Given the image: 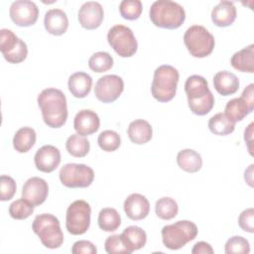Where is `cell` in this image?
<instances>
[{
	"label": "cell",
	"mask_w": 254,
	"mask_h": 254,
	"mask_svg": "<svg viewBox=\"0 0 254 254\" xmlns=\"http://www.w3.org/2000/svg\"><path fill=\"white\" fill-rule=\"evenodd\" d=\"M38 105L41 109L43 120L51 128H60L67 119L66 98L58 88H46L38 95Z\"/></svg>",
	"instance_id": "6da1fadb"
},
{
	"label": "cell",
	"mask_w": 254,
	"mask_h": 254,
	"mask_svg": "<svg viewBox=\"0 0 254 254\" xmlns=\"http://www.w3.org/2000/svg\"><path fill=\"white\" fill-rule=\"evenodd\" d=\"M185 91L190 111L198 116L207 114L214 105V96L207 80L197 74L190 75L185 82Z\"/></svg>",
	"instance_id": "7a4b0ae2"
},
{
	"label": "cell",
	"mask_w": 254,
	"mask_h": 254,
	"mask_svg": "<svg viewBox=\"0 0 254 254\" xmlns=\"http://www.w3.org/2000/svg\"><path fill=\"white\" fill-rule=\"evenodd\" d=\"M150 20L159 28L178 29L186 20V11L182 5L170 0L155 1L149 11Z\"/></svg>",
	"instance_id": "3957f363"
},
{
	"label": "cell",
	"mask_w": 254,
	"mask_h": 254,
	"mask_svg": "<svg viewBox=\"0 0 254 254\" xmlns=\"http://www.w3.org/2000/svg\"><path fill=\"white\" fill-rule=\"evenodd\" d=\"M180 73L176 67L170 64H162L154 71L151 85L153 97L160 102L171 101L177 92Z\"/></svg>",
	"instance_id": "277c9868"
},
{
	"label": "cell",
	"mask_w": 254,
	"mask_h": 254,
	"mask_svg": "<svg viewBox=\"0 0 254 254\" xmlns=\"http://www.w3.org/2000/svg\"><path fill=\"white\" fill-rule=\"evenodd\" d=\"M33 231L38 235L42 244L49 249H56L64 243V233L60 220L51 213H42L35 217Z\"/></svg>",
	"instance_id": "5b68a950"
},
{
	"label": "cell",
	"mask_w": 254,
	"mask_h": 254,
	"mask_svg": "<svg viewBox=\"0 0 254 254\" xmlns=\"http://www.w3.org/2000/svg\"><path fill=\"white\" fill-rule=\"evenodd\" d=\"M161 233L165 247L171 250H179L196 237L197 227L192 221L179 220L173 224L165 225Z\"/></svg>",
	"instance_id": "8992f818"
},
{
	"label": "cell",
	"mask_w": 254,
	"mask_h": 254,
	"mask_svg": "<svg viewBox=\"0 0 254 254\" xmlns=\"http://www.w3.org/2000/svg\"><path fill=\"white\" fill-rule=\"evenodd\" d=\"M184 43L190 56L201 59L212 53L215 40L213 35L203 26L192 25L186 31Z\"/></svg>",
	"instance_id": "52a82bcc"
},
{
	"label": "cell",
	"mask_w": 254,
	"mask_h": 254,
	"mask_svg": "<svg viewBox=\"0 0 254 254\" xmlns=\"http://www.w3.org/2000/svg\"><path fill=\"white\" fill-rule=\"evenodd\" d=\"M91 208L87 201L77 199L71 202L65 214L66 230L72 235L84 234L90 225Z\"/></svg>",
	"instance_id": "ba28073f"
},
{
	"label": "cell",
	"mask_w": 254,
	"mask_h": 254,
	"mask_svg": "<svg viewBox=\"0 0 254 254\" xmlns=\"http://www.w3.org/2000/svg\"><path fill=\"white\" fill-rule=\"evenodd\" d=\"M107 41L115 53L122 58L134 56L138 49V43L132 30L121 24L115 25L109 29Z\"/></svg>",
	"instance_id": "9c48e42d"
},
{
	"label": "cell",
	"mask_w": 254,
	"mask_h": 254,
	"mask_svg": "<svg viewBox=\"0 0 254 254\" xmlns=\"http://www.w3.org/2000/svg\"><path fill=\"white\" fill-rule=\"evenodd\" d=\"M59 177L66 188H87L94 180V172L84 164L68 163L62 167Z\"/></svg>",
	"instance_id": "30bf717a"
},
{
	"label": "cell",
	"mask_w": 254,
	"mask_h": 254,
	"mask_svg": "<svg viewBox=\"0 0 254 254\" xmlns=\"http://www.w3.org/2000/svg\"><path fill=\"white\" fill-rule=\"evenodd\" d=\"M124 90L123 79L116 74H106L101 76L95 83L94 94L103 103L115 101Z\"/></svg>",
	"instance_id": "8fae6325"
},
{
	"label": "cell",
	"mask_w": 254,
	"mask_h": 254,
	"mask_svg": "<svg viewBox=\"0 0 254 254\" xmlns=\"http://www.w3.org/2000/svg\"><path fill=\"white\" fill-rule=\"evenodd\" d=\"M9 15L14 24L19 27L33 26L39 17L38 6L30 0L14 1L9 9Z\"/></svg>",
	"instance_id": "7c38bea8"
},
{
	"label": "cell",
	"mask_w": 254,
	"mask_h": 254,
	"mask_svg": "<svg viewBox=\"0 0 254 254\" xmlns=\"http://www.w3.org/2000/svg\"><path fill=\"white\" fill-rule=\"evenodd\" d=\"M104 18V11L100 3L88 1L81 5L77 13L80 26L86 30L97 29Z\"/></svg>",
	"instance_id": "4fadbf2b"
},
{
	"label": "cell",
	"mask_w": 254,
	"mask_h": 254,
	"mask_svg": "<svg viewBox=\"0 0 254 254\" xmlns=\"http://www.w3.org/2000/svg\"><path fill=\"white\" fill-rule=\"evenodd\" d=\"M48 183L39 177H32L26 181L22 189V197L34 206L42 204L48 197Z\"/></svg>",
	"instance_id": "5bb4252c"
},
{
	"label": "cell",
	"mask_w": 254,
	"mask_h": 254,
	"mask_svg": "<svg viewBox=\"0 0 254 254\" xmlns=\"http://www.w3.org/2000/svg\"><path fill=\"white\" fill-rule=\"evenodd\" d=\"M34 162L40 172L52 173L61 163V152L53 145H45L36 152Z\"/></svg>",
	"instance_id": "9a60e30c"
},
{
	"label": "cell",
	"mask_w": 254,
	"mask_h": 254,
	"mask_svg": "<svg viewBox=\"0 0 254 254\" xmlns=\"http://www.w3.org/2000/svg\"><path fill=\"white\" fill-rule=\"evenodd\" d=\"M99 126L100 119L97 113L90 109H82L74 116L73 128L78 135H91L99 129Z\"/></svg>",
	"instance_id": "2e32d148"
},
{
	"label": "cell",
	"mask_w": 254,
	"mask_h": 254,
	"mask_svg": "<svg viewBox=\"0 0 254 254\" xmlns=\"http://www.w3.org/2000/svg\"><path fill=\"white\" fill-rule=\"evenodd\" d=\"M126 215L132 220H141L147 217L150 211L149 200L140 193H131L123 204Z\"/></svg>",
	"instance_id": "e0dca14e"
},
{
	"label": "cell",
	"mask_w": 254,
	"mask_h": 254,
	"mask_svg": "<svg viewBox=\"0 0 254 254\" xmlns=\"http://www.w3.org/2000/svg\"><path fill=\"white\" fill-rule=\"evenodd\" d=\"M44 25L48 33L54 36L64 35L68 28V19L62 9H50L44 17Z\"/></svg>",
	"instance_id": "ac0fdd59"
},
{
	"label": "cell",
	"mask_w": 254,
	"mask_h": 254,
	"mask_svg": "<svg viewBox=\"0 0 254 254\" xmlns=\"http://www.w3.org/2000/svg\"><path fill=\"white\" fill-rule=\"evenodd\" d=\"M211 20L217 27H228L236 19L237 11L233 2L220 1L211 10Z\"/></svg>",
	"instance_id": "d6986e66"
},
{
	"label": "cell",
	"mask_w": 254,
	"mask_h": 254,
	"mask_svg": "<svg viewBox=\"0 0 254 254\" xmlns=\"http://www.w3.org/2000/svg\"><path fill=\"white\" fill-rule=\"evenodd\" d=\"M213 86L220 95H231L239 89V79L234 73L221 70L214 74Z\"/></svg>",
	"instance_id": "ffe728a7"
},
{
	"label": "cell",
	"mask_w": 254,
	"mask_h": 254,
	"mask_svg": "<svg viewBox=\"0 0 254 254\" xmlns=\"http://www.w3.org/2000/svg\"><path fill=\"white\" fill-rule=\"evenodd\" d=\"M127 134L132 143L143 145L152 139L153 129L148 121L144 119H136L129 124Z\"/></svg>",
	"instance_id": "44dd1931"
},
{
	"label": "cell",
	"mask_w": 254,
	"mask_h": 254,
	"mask_svg": "<svg viewBox=\"0 0 254 254\" xmlns=\"http://www.w3.org/2000/svg\"><path fill=\"white\" fill-rule=\"evenodd\" d=\"M67 86L70 93L76 98L85 97L91 90L92 78L89 74L83 71L72 73L68 77Z\"/></svg>",
	"instance_id": "7402d4cb"
},
{
	"label": "cell",
	"mask_w": 254,
	"mask_h": 254,
	"mask_svg": "<svg viewBox=\"0 0 254 254\" xmlns=\"http://www.w3.org/2000/svg\"><path fill=\"white\" fill-rule=\"evenodd\" d=\"M120 235L129 253L143 248L147 242V234L145 230L136 225L126 227Z\"/></svg>",
	"instance_id": "603a6c76"
},
{
	"label": "cell",
	"mask_w": 254,
	"mask_h": 254,
	"mask_svg": "<svg viewBox=\"0 0 254 254\" xmlns=\"http://www.w3.org/2000/svg\"><path fill=\"white\" fill-rule=\"evenodd\" d=\"M231 65L242 72H254V45L251 44L246 48L236 52L230 59Z\"/></svg>",
	"instance_id": "cb8c5ba5"
},
{
	"label": "cell",
	"mask_w": 254,
	"mask_h": 254,
	"mask_svg": "<svg viewBox=\"0 0 254 254\" xmlns=\"http://www.w3.org/2000/svg\"><path fill=\"white\" fill-rule=\"evenodd\" d=\"M177 164L187 173H196L202 167V159L196 151L184 149L177 155Z\"/></svg>",
	"instance_id": "d4e9b609"
},
{
	"label": "cell",
	"mask_w": 254,
	"mask_h": 254,
	"mask_svg": "<svg viewBox=\"0 0 254 254\" xmlns=\"http://www.w3.org/2000/svg\"><path fill=\"white\" fill-rule=\"evenodd\" d=\"M37 134L32 127L20 128L13 137V147L19 153H26L35 145Z\"/></svg>",
	"instance_id": "484cf974"
},
{
	"label": "cell",
	"mask_w": 254,
	"mask_h": 254,
	"mask_svg": "<svg viewBox=\"0 0 254 254\" xmlns=\"http://www.w3.org/2000/svg\"><path fill=\"white\" fill-rule=\"evenodd\" d=\"M253 110L247 104V102L240 96L230 99L224 109V114L234 123L243 120Z\"/></svg>",
	"instance_id": "4316f807"
},
{
	"label": "cell",
	"mask_w": 254,
	"mask_h": 254,
	"mask_svg": "<svg viewBox=\"0 0 254 254\" xmlns=\"http://www.w3.org/2000/svg\"><path fill=\"white\" fill-rule=\"evenodd\" d=\"M98 226L105 232H113L121 225V217L118 211L112 207H104L98 213Z\"/></svg>",
	"instance_id": "83f0119b"
},
{
	"label": "cell",
	"mask_w": 254,
	"mask_h": 254,
	"mask_svg": "<svg viewBox=\"0 0 254 254\" xmlns=\"http://www.w3.org/2000/svg\"><path fill=\"white\" fill-rule=\"evenodd\" d=\"M208 129L211 133L218 136L231 134L235 129V123L232 122L224 113H216L208 120Z\"/></svg>",
	"instance_id": "f1b7e54d"
},
{
	"label": "cell",
	"mask_w": 254,
	"mask_h": 254,
	"mask_svg": "<svg viewBox=\"0 0 254 254\" xmlns=\"http://www.w3.org/2000/svg\"><path fill=\"white\" fill-rule=\"evenodd\" d=\"M65 148L69 155L75 158H82L85 157L90 149L89 141L81 135L72 134L70 135L66 142H65Z\"/></svg>",
	"instance_id": "f546056e"
},
{
	"label": "cell",
	"mask_w": 254,
	"mask_h": 254,
	"mask_svg": "<svg viewBox=\"0 0 254 254\" xmlns=\"http://www.w3.org/2000/svg\"><path fill=\"white\" fill-rule=\"evenodd\" d=\"M179 206L177 201L169 196L159 198L155 204V212L157 216L163 220H170L177 216Z\"/></svg>",
	"instance_id": "4dcf8cb0"
},
{
	"label": "cell",
	"mask_w": 254,
	"mask_h": 254,
	"mask_svg": "<svg viewBox=\"0 0 254 254\" xmlns=\"http://www.w3.org/2000/svg\"><path fill=\"white\" fill-rule=\"evenodd\" d=\"M88 66L94 72H104L113 66V58L106 52L94 53L88 60Z\"/></svg>",
	"instance_id": "1f68e13d"
},
{
	"label": "cell",
	"mask_w": 254,
	"mask_h": 254,
	"mask_svg": "<svg viewBox=\"0 0 254 254\" xmlns=\"http://www.w3.org/2000/svg\"><path fill=\"white\" fill-rule=\"evenodd\" d=\"M98 146L105 152L116 151L121 144V138L119 134L113 130L102 131L97 138Z\"/></svg>",
	"instance_id": "d6a6232c"
},
{
	"label": "cell",
	"mask_w": 254,
	"mask_h": 254,
	"mask_svg": "<svg viewBox=\"0 0 254 254\" xmlns=\"http://www.w3.org/2000/svg\"><path fill=\"white\" fill-rule=\"evenodd\" d=\"M8 211L12 218L17 220H22L32 215V213L34 212V205L22 197L20 199L13 201L9 205Z\"/></svg>",
	"instance_id": "836d02e7"
},
{
	"label": "cell",
	"mask_w": 254,
	"mask_h": 254,
	"mask_svg": "<svg viewBox=\"0 0 254 254\" xmlns=\"http://www.w3.org/2000/svg\"><path fill=\"white\" fill-rule=\"evenodd\" d=\"M143 10L142 2L140 0H123L119 4V12L122 18L133 21L137 20Z\"/></svg>",
	"instance_id": "e575fe53"
},
{
	"label": "cell",
	"mask_w": 254,
	"mask_h": 254,
	"mask_svg": "<svg viewBox=\"0 0 254 254\" xmlns=\"http://www.w3.org/2000/svg\"><path fill=\"white\" fill-rule=\"evenodd\" d=\"M224 250L226 254H248L250 252V244L242 236H232L226 241Z\"/></svg>",
	"instance_id": "d590c367"
},
{
	"label": "cell",
	"mask_w": 254,
	"mask_h": 254,
	"mask_svg": "<svg viewBox=\"0 0 254 254\" xmlns=\"http://www.w3.org/2000/svg\"><path fill=\"white\" fill-rule=\"evenodd\" d=\"M20 39L8 29L0 30V51L2 55L11 53L19 44Z\"/></svg>",
	"instance_id": "8d00e7d4"
},
{
	"label": "cell",
	"mask_w": 254,
	"mask_h": 254,
	"mask_svg": "<svg viewBox=\"0 0 254 254\" xmlns=\"http://www.w3.org/2000/svg\"><path fill=\"white\" fill-rule=\"evenodd\" d=\"M104 249L108 254H117V253L130 254L120 234H114V235L108 236L104 242Z\"/></svg>",
	"instance_id": "74e56055"
},
{
	"label": "cell",
	"mask_w": 254,
	"mask_h": 254,
	"mask_svg": "<svg viewBox=\"0 0 254 254\" xmlns=\"http://www.w3.org/2000/svg\"><path fill=\"white\" fill-rule=\"evenodd\" d=\"M16 183L10 176L2 175L0 177V199L2 201L10 200L16 192Z\"/></svg>",
	"instance_id": "f35d334b"
},
{
	"label": "cell",
	"mask_w": 254,
	"mask_h": 254,
	"mask_svg": "<svg viewBox=\"0 0 254 254\" xmlns=\"http://www.w3.org/2000/svg\"><path fill=\"white\" fill-rule=\"evenodd\" d=\"M27 56H28L27 45L21 39L18 46L11 53L3 55L4 59L10 64H20L26 60Z\"/></svg>",
	"instance_id": "ab89813d"
},
{
	"label": "cell",
	"mask_w": 254,
	"mask_h": 254,
	"mask_svg": "<svg viewBox=\"0 0 254 254\" xmlns=\"http://www.w3.org/2000/svg\"><path fill=\"white\" fill-rule=\"evenodd\" d=\"M253 220H254V209L252 207H249L244 209L240 213L238 217V224L242 230L249 233H253L254 232Z\"/></svg>",
	"instance_id": "60d3db41"
},
{
	"label": "cell",
	"mask_w": 254,
	"mask_h": 254,
	"mask_svg": "<svg viewBox=\"0 0 254 254\" xmlns=\"http://www.w3.org/2000/svg\"><path fill=\"white\" fill-rule=\"evenodd\" d=\"M71 252L73 254H96L95 245L88 240H78L73 243Z\"/></svg>",
	"instance_id": "b9f144b4"
},
{
	"label": "cell",
	"mask_w": 254,
	"mask_h": 254,
	"mask_svg": "<svg viewBox=\"0 0 254 254\" xmlns=\"http://www.w3.org/2000/svg\"><path fill=\"white\" fill-rule=\"evenodd\" d=\"M213 252L211 245L205 241L196 242L191 249L192 254H212Z\"/></svg>",
	"instance_id": "7bdbcfd3"
},
{
	"label": "cell",
	"mask_w": 254,
	"mask_h": 254,
	"mask_svg": "<svg viewBox=\"0 0 254 254\" xmlns=\"http://www.w3.org/2000/svg\"><path fill=\"white\" fill-rule=\"evenodd\" d=\"M241 97L247 102V104L253 110L254 109V84L253 83H250L244 88L241 94Z\"/></svg>",
	"instance_id": "ee69618b"
},
{
	"label": "cell",
	"mask_w": 254,
	"mask_h": 254,
	"mask_svg": "<svg viewBox=\"0 0 254 254\" xmlns=\"http://www.w3.org/2000/svg\"><path fill=\"white\" fill-rule=\"evenodd\" d=\"M253 126H254V123L251 122L244 131V140L246 142L247 149L251 156H253V147H252V145H253Z\"/></svg>",
	"instance_id": "f6af8a7d"
},
{
	"label": "cell",
	"mask_w": 254,
	"mask_h": 254,
	"mask_svg": "<svg viewBox=\"0 0 254 254\" xmlns=\"http://www.w3.org/2000/svg\"><path fill=\"white\" fill-rule=\"evenodd\" d=\"M253 165H250L249 168L245 171V174H244V179L246 181V183L250 186V187H253V178H252V174H253Z\"/></svg>",
	"instance_id": "bcb514c9"
}]
</instances>
